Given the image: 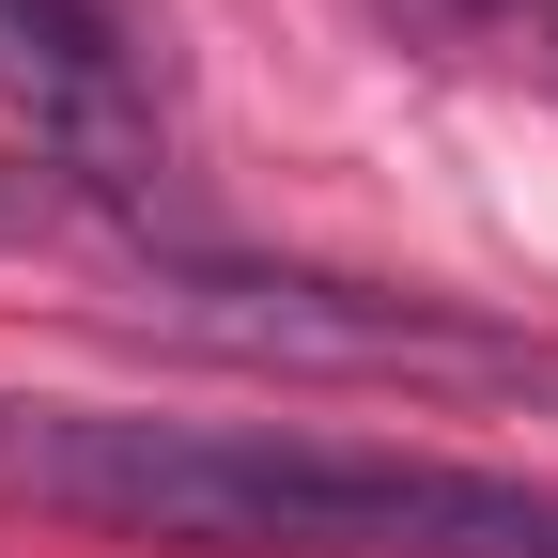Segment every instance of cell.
Here are the masks:
<instances>
[{
    "label": "cell",
    "mask_w": 558,
    "mask_h": 558,
    "mask_svg": "<svg viewBox=\"0 0 558 558\" xmlns=\"http://www.w3.org/2000/svg\"><path fill=\"white\" fill-rule=\"evenodd\" d=\"M140 326H171L186 357H233V373H295V388H418V403H543L558 388V341L481 326L450 295L311 279V264H156Z\"/></svg>",
    "instance_id": "cell-1"
},
{
    "label": "cell",
    "mask_w": 558,
    "mask_h": 558,
    "mask_svg": "<svg viewBox=\"0 0 558 558\" xmlns=\"http://www.w3.org/2000/svg\"><path fill=\"white\" fill-rule=\"evenodd\" d=\"M0 109L32 124V156L94 202H140L171 171V109H156V62L109 0H0Z\"/></svg>",
    "instance_id": "cell-2"
},
{
    "label": "cell",
    "mask_w": 558,
    "mask_h": 558,
    "mask_svg": "<svg viewBox=\"0 0 558 558\" xmlns=\"http://www.w3.org/2000/svg\"><path fill=\"white\" fill-rule=\"evenodd\" d=\"M388 16L418 32V47H497V32H527L543 0H388Z\"/></svg>",
    "instance_id": "cell-3"
},
{
    "label": "cell",
    "mask_w": 558,
    "mask_h": 558,
    "mask_svg": "<svg viewBox=\"0 0 558 558\" xmlns=\"http://www.w3.org/2000/svg\"><path fill=\"white\" fill-rule=\"evenodd\" d=\"M47 218V171H0V233H32Z\"/></svg>",
    "instance_id": "cell-4"
},
{
    "label": "cell",
    "mask_w": 558,
    "mask_h": 558,
    "mask_svg": "<svg viewBox=\"0 0 558 558\" xmlns=\"http://www.w3.org/2000/svg\"><path fill=\"white\" fill-rule=\"evenodd\" d=\"M543 32H558V0H543Z\"/></svg>",
    "instance_id": "cell-5"
}]
</instances>
